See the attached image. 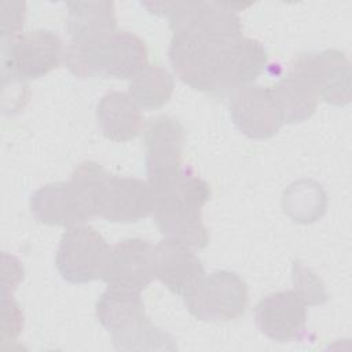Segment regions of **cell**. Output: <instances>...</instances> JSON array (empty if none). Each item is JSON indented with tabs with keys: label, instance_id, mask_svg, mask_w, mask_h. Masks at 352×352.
Returning a JSON list of instances; mask_svg holds the SVG:
<instances>
[{
	"label": "cell",
	"instance_id": "cell-3",
	"mask_svg": "<svg viewBox=\"0 0 352 352\" xmlns=\"http://www.w3.org/2000/svg\"><path fill=\"white\" fill-rule=\"evenodd\" d=\"M188 312L204 322H228L248 308L246 282L235 272L219 270L202 275L184 294Z\"/></svg>",
	"mask_w": 352,
	"mask_h": 352
},
{
	"label": "cell",
	"instance_id": "cell-20",
	"mask_svg": "<svg viewBox=\"0 0 352 352\" xmlns=\"http://www.w3.org/2000/svg\"><path fill=\"white\" fill-rule=\"evenodd\" d=\"M175 88L172 74L160 65H146L129 81L128 95L144 110H157L165 106Z\"/></svg>",
	"mask_w": 352,
	"mask_h": 352
},
{
	"label": "cell",
	"instance_id": "cell-17",
	"mask_svg": "<svg viewBox=\"0 0 352 352\" xmlns=\"http://www.w3.org/2000/svg\"><path fill=\"white\" fill-rule=\"evenodd\" d=\"M67 7V32L70 43L95 45L117 30L113 1H70Z\"/></svg>",
	"mask_w": 352,
	"mask_h": 352
},
{
	"label": "cell",
	"instance_id": "cell-9",
	"mask_svg": "<svg viewBox=\"0 0 352 352\" xmlns=\"http://www.w3.org/2000/svg\"><path fill=\"white\" fill-rule=\"evenodd\" d=\"M204 37L187 32H173L168 55L176 76L191 88L202 92L217 91L216 60L220 50Z\"/></svg>",
	"mask_w": 352,
	"mask_h": 352
},
{
	"label": "cell",
	"instance_id": "cell-13",
	"mask_svg": "<svg viewBox=\"0 0 352 352\" xmlns=\"http://www.w3.org/2000/svg\"><path fill=\"white\" fill-rule=\"evenodd\" d=\"M154 246L140 238L120 241L111 248L102 279L114 287L144 290L154 279Z\"/></svg>",
	"mask_w": 352,
	"mask_h": 352
},
{
	"label": "cell",
	"instance_id": "cell-22",
	"mask_svg": "<svg viewBox=\"0 0 352 352\" xmlns=\"http://www.w3.org/2000/svg\"><path fill=\"white\" fill-rule=\"evenodd\" d=\"M294 289L302 296L307 305H318L327 301V293L320 279L300 261L293 264Z\"/></svg>",
	"mask_w": 352,
	"mask_h": 352
},
{
	"label": "cell",
	"instance_id": "cell-21",
	"mask_svg": "<svg viewBox=\"0 0 352 352\" xmlns=\"http://www.w3.org/2000/svg\"><path fill=\"white\" fill-rule=\"evenodd\" d=\"M285 213L296 223H314L319 220L327 206V194L315 180L301 179L292 183L282 198Z\"/></svg>",
	"mask_w": 352,
	"mask_h": 352
},
{
	"label": "cell",
	"instance_id": "cell-11",
	"mask_svg": "<svg viewBox=\"0 0 352 352\" xmlns=\"http://www.w3.org/2000/svg\"><path fill=\"white\" fill-rule=\"evenodd\" d=\"M254 322L272 341H298L305 334L307 302L296 289L271 293L256 304Z\"/></svg>",
	"mask_w": 352,
	"mask_h": 352
},
{
	"label": "cell",
	"instance_id": "cell-4",
	"mask_svg": "<svg viewBox=\"0 0 352 352\" xmlns=\"http://www.w3.org/2000/svg\"><path fill=\"white\" fill-rule=\"evenodd\" d=\"M111 246L92 227H69L60 238L55 264L60 276L70 283L102 279Z\"/></svg>",
	"mask_w": 352,
	"mask_h": 352
},
{
	"label": "cell",
	"instance_id": "cell-2",
	"mask_svg": "<svg viewBox=\"0 0 352 352\" xmlns=\"http://www.w3.org/2000/svg\"><path fill=\"white\" fill-rule=\"evenodd\" d=\"M99 323L111 331L116 349H172L173 338L151 324L140 292L109 286L96 301Z\"/></svg>",
	"mask_w": 352,
	"mask_h": 352
},
{
	"label": "cell",
	"instance_id": "cell-7",
	"mask_svg": "<svg viewBox=\"0 0 352 352\" xmlns=\"http://www.w3.org/2000/svg\"><path fill=\"white\" fill-rule=\"evenodd\" d=\"M65 47L60 37L44 29H37L16 36L4 47V70L21 78H40L63 60Z\"/></svg>",
	"mask_w": 352,
	"mask_h": 352
},
{
	"label": "cell",
	"instance_id": "cell-5",
	"mask_svg": "<svg viewBox=\"0 0 352 352\" xmlns=\"http://www.w3.org/2000/svg\"><path fill=\"white\" fill-rule=\"evenodd\" d=\"M78 47L87 78L96 74L132 78L147 65L148 50L146 43L129 32L116 30L95 45Z\"/></svg>",
	"mask_w": 352,
	"mask_h": 352
},
{
	"label": "cell",
	"instance_id": "cell-19",
	"mask_svg": "<svg viewBox=\"0 0 352 352\" xmlns=\"http://www.w3.org/2000/svg\"><path fill=\"white\" fill-rule=\"evenodd\" d=\"M279 107L283 124H296L308 120L318 107V95L301 77L287 72L271 87Z\"/></svg>",
	"mask_w": 352,
	"mask_h": 352
},
{
	"label": "cell",
	"instance_id": "cell-18",
	"mask_svg": "<svg viewBox=\"0 0 352 352\" xmlns=\"http://www.w3.org/2000/svg\"><path fill=\"white\" fill-rule=\"evenodd\" d=\"M96 120L103 135L113 142H126L143 126L140 107L125 92L110 91L96 106Z\"/></svg>",
	"mask_w": 352,
	"mask_h": 352
},
{
	"label": "cell",
	"instance_id": "cell-23",
	"mask_svg": "<svg viewBox=\"0 0 352 352\" xmlns=\"http://www.w3.org/2000/svg\"><path fill=\"white\" fill-rule=\"evenodd\" d=\"M3 23H1V37L10 40L19 36V32L23 26L25 15H26V4L21 1H3Z\"/></svg>",
	"mask_w": 352,
	"mask_h": 352
},
{
	"label": "cell",
	"instance_id": "cell-14",
	"mask_svg": "<svg viewBox=\"0 0 352 352\" xmlns=\"http://www.w3.org/2000/svg\"><path fill=\"white\" fill-rule=\"evenodd\" d=\"M155 204V190L148 182L110 175L100 217L111 223H135L153 214Z\"/></svg>",
	"mask_w": 352,
	"mask_h": 352
},
{
	"label": "cell",
	"instance_id": "cell-6",
	"mask_svg": "<svg viewBox=\"0 0 352 352\" xmlns=\"http://www.w3.org/2000/svg\"><path fill=\"white\" fill-rule=\"evenodd\" d=\"M290 73L304 78L318 98L336 106L351 100V63L336 48L298 54L289 63Z\"/></svg>",
	"mask_w": 352,
	"mask_h": 352
},
{
	"label": "cell",
	"instance_id": "cell-24",
	"mask_svg": "<svg viewBox=\"0 0 352 352\" xmlns=\"http://www.w3.org/2000/svg\"><path fill=\"white\" fill-rule=\"evenodd\" d=\"M23 327V314L19 305L14 301L12 296L8 298L3 294V338L10 334L11 340H15Z\"/></svg>",
	"mask_w": 352,
	"mask_h": 352
},
{
	"label": "cell",
	"instance_id": "cell-1",
	"mask_svg": "<svg viewBox=\"0 0 352 352\" xmlns=\"http://www.w3.org/2000/svg\"><path fill=\"white\" fill-rule=\"evenodd\" d=\"M210 194L209 184L190 169H182L175 179L157 188L153 214L161 234L194 249L206 248L209 234L201 209Z\"/></svg>",
	"mask_w": 352,
	"mask_h": 352
},
{
	"label": "cell",
	"instance_id": "cell-8",
	"mask_svg": "<svg viewBox=\"0 0 352 352\" xmlns=\"http://www.w3.org/2000/svg\"><path fill=\"white\" fill-rule=\"evenodd\" d=\"M184 128L170 116L153 118L144 132L147 182L154 190L182 172Z\"/></svg>",
	"mask_w": 352,
	"mask_h": 352
},
{
	"label": "cell",
	"instance_id": "cell-12",
	"mask_svg": "<svg viewBox=\"0 0 352 352\" xmlns=\"http://www.w3.org/2000/svg\"><path fill=\"white\" fill-rule=\"evenodd\" d=\"M109 177L110 175L98 162L85 161L74 169L67 182H62V198L69 227L100 216Z\"/></svg>",
	"mask_w": 352,
	"mask_h": 352
},
{
	"label": "cell",
	"instance_id": "cell-16",
	"mask_svg": "<svg viewBox=\"0 0 352 352\" xmlns=\"http://www.w3.org/2000/svg\"><path fill=\"white\" fill-rule=\"evenodd\" d=\"M153 267L154 278L179 296L205 275L204 264L191 248L168 238L154 246Z\"/></svg>",
	"mask_w": 352,
	"mask_h": 352
},
{
	"label": "cell",
	"instance_id": "cell-15",
	"mask_svg": "<svg viewBox=\"0 0 352 352\" xmlns=\"http://www.w3.org/2000/svg\"><path fill=\"white\" fill-rule=\"evenodd\" d=\"M268 52L250 37L241 36L220 50L216 60V85L219 89H235L253 81L264 72Z\"/></svg>",
	"mask_w": 352,
	"mask_h": 352
},
{
	"label": "cell",
	"instance_id": "cell-10",
	"mask_svg": "<svg viewBox=\"0 0 352 352\" xmlns=\"http://www.w3.org/2000/svg\"><path fill=\"white\" fill-rule=\"evenodd\" d=\"M230 113L238 129L252 139H268L283 125L271 87L249 84L232 89Z\"/></svg>",
	"mask_w": 352,
	"mask_h": 352
}]
</instances>
